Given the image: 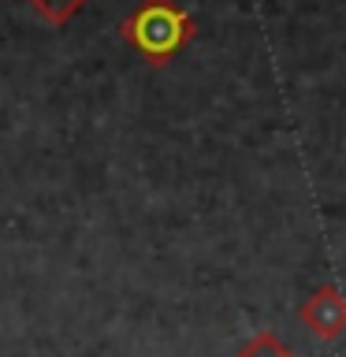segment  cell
Wrapping results in <instances>:
<instances>
[{
    "label": "cell",
    "instance_id": "obj_3",
    "mask_svg": "<svg viewBox=\"0 0 346 357\" xmlns=\"http://www.w3.org/2000/svg\"><path fill=\"white\" fill-rule=\"evenodd\" d=\"M30 4L45 15V22L63 26V22H71V19L78 15V8H82L86 0H30Z\"/></svg>",
    "mask_w": 346,
    "mask_h": 357
},
{
    "label": "cell",
    "instance_id": "obj_1",
    "mask_svg": "<svg viewBox=\"0 0 346 357\" xmlns=\"http://www.w3.org/2000/svg\"><path fill=\"white\" fill-rule=\"evenodd\" d=\"M119 38L134 52H142L153 67H164L197 38V22L175 0H142L119 22Z\"/></svg>",
    "mask_w": 346,
    "mask_h": 357
},
{
    "label": "cell",
    "instance_id": "obj_4",
    "mask_svg": "<svg viewBox=\"0 0 346 357\" xmlns=\"http://www.w3.org/2000/svg\"><path fill=\"white\" fill-rule=\"evenodd\" d=\"M234 357H294V354H290V350H287V346L276 339L272 331H261L257 339L246 342V346H242V350L234 354Z\"/></svg>",
    "mask_w": 346,
    "mask_h": 357
},
{
    "label": "cell",
    "instance_id": "obj_2",
    "mask_svg": "<svg viewBox=\"0 0 346 357\" xmlns=\"http://www.w3.org/2000/svg\"><path fill=\"white\" fill-rule=\"evenodd\" d=\"M301 324L317 335V339H335L346 331V298L339 294L335 283H324L313 290V298H306L301 305Z\"/></svg>",
    "mask_w": 346,
    "mask_h": 357
}]
</instances>
